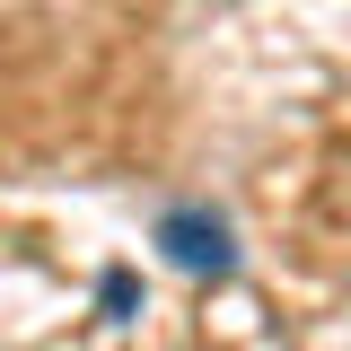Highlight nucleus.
Returning <instances> with one entry per match:
<instances>
[{"mask_svg":"<svg viewBox=\"0 0 351 351\" xmlns=\"http://www.w3.org/2000/svg\"><path fill=\"white\" fill-rule=\"evenodd\" d=\"M158 255H167L176 272L219 281V272H237V228L219 211H202V202H176V211H158Z\"/></svg>","mask_w":351,"mask_h":351,"instance_id":"1","label":"nucleus"}]
</instances>
